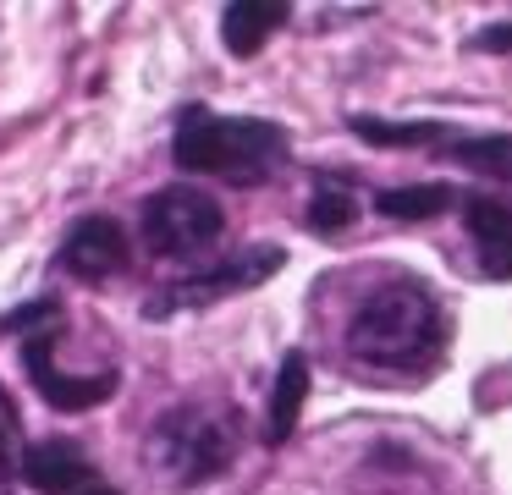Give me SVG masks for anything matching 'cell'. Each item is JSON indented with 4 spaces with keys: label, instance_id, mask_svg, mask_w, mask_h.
<instances>
[{
    "label": "cell",
    "instance_id": "obj_8",
    "mask_svg": "<svg viewBox=\"0 0 512 495\" xmlns=\"http://www.w3.org/2000/svg\"><path fill=\"white\" fill-rule=\"evenodd\" d=\"M23 484H34L39 495H78L100 484V468L78 440H34L23 446Z\"/></svg>",
    "mask_w": 512,
    "mask_h": 495
},
{
    "label": "cell",
    "instance_id": "obj_13",
    "mask_svg": "<svg viewBox=\"0 0 512 495\" xmlns=\"http://www.w3.org/2000/svg\"><path fill=\"white\" fill-rule=\"evenodd\" d=\"M446 160H457L463 171L512 182V132H457V143H446Z\"/></svg>",
    "mask_w": 512,
    "mask_h": 495
},
{
    "label": "cell",
    "instance_id": "obj_11",
    "mask_svg": "<svg viewBox=\"0 0 512 495\" xmlns=\"http://www.w3.org/2000/svg\"><path fill=\"white\" fill-rule=\"evenodd\" d=\"M303 396H309V358L292 347L276 369V391H270V407H265V446H281V440L298 429Z\"/></svg>",
    "mask_w": 512,
    "mask_h": 495
},
{
    "label": "cell",
    "instance_id": "obj_16",
    "mask_svg": "<svg viewBox=\"0 0 512 495\" xmlns=\"http://www.w3.org/2000/svg\"><path fill=\"white\" fill-rule=\"evenodd\" d=\"M12 479H23V457H17V413L0 391V495H12Z\"/></svg>",
    "mask_w": 512,
    "mask_h": 495
},
{
    "label": "cell",
    "instance_id": "obj_6",
    "mask_svg": "<svg viewBox=\"0 0 512 495\" xmlns=\"http://www.w3.org/2000/svg\"><path fill=\"white\" fill-rule=\"evenodd\" d=\"M56 347H61L56 330H39V336L23 341V369H28V380H34V391L45 396V407H56V413H89V407L111 402L116 385H122V374H116V369L67 374L56 363Z\"/></svg>",
    "mask_w": 512,
    "mask_h": 495
},
{
    "label": "cell",
    "instance_id": "obj_14",
    "mask_svg": "<svg viewBox=\"0 0 512 495\" xmlns=\"http://www.w3.org/2000/svg\"><path fill=\"white\" fill-rule=\"evenodd\" d=\"M457 204V187L446 182H419V187H380L375 193V209L386 220H430L441 209Z\"/></svg>",
    "mask_w": 512,
    "mask_h": 495
},
{
    "label": "cell",
    "instance_id": "obj_7",
    "mask_svg": "<svg viewBox=\"0 0 512 495\" xmlns=\"http://www.w3.org/2000/svg\"><path fill=\"white\" fill-rule=\"evenodd\" d=\"M133 264V242H127V226L116 215H78L67 226L56 248V270H67L72 281H116V275Z\"/></svg>",
    "mask_w": 512,
    "mask_h": 495
},
{
    "label": "cell",
    "instance_id": "obj_12",
    "mask_svg": "<svg viewBox=\"0 0 512 495\" xmlns=\"http://www.w3.org/2000/svg\"><path fill=\"white\" fill-rule=\"evenodd\" d=\"M347 132L375 149H430V143H457L446 121H380V116H347Z\"/></svg>",
    "mask_w": 512,
    "mask_h": 495
},
{
    "label": "cell",
    "instance_id": "obj_9",
    "mask_svg": "<svg viewBox=\"0 0 512 495\" xmlns=\"http://www.w3.org/2000/svg\"><path fill=\"white\" fill-rule=\"evenodd\" d=\"M463 220L479 248V270L490 281H507L512 275V204L507 198H490V193H474V198H463Z\"/></svg>",
    "mask_w": 512,
    "mask_h": 495
},
{
    "label": "cell",
    "instance_id": "obj_4",
    "mask_svg": "<svg viewBox=\"0 0 512 495\" xmlns=\"http://www.w3.org/2000/svg\"><path fill=\"white\" fill-rule=\"evenodd\" d=\"M138 231H144V248L160 253V259H193V253H204L210 242H221L226 215L204 187L171 182V187H155V193L144 198Z\"/></svg>",
    "mask_w": 512,
    "mask_h": 495
},
{
    "label": "cell",
    "instance_id": "obj_1",
    "mask_svg": "<svg viewBox=\"0 0 512 495\" xmlns=\"http://www.w3.org/2000/svg\"><path fill=\"white\" fill-rule=\"evenodd\" d=\"M287 127L265 116H215L204 105H182L171 127V160L193 176H221L232 187H259L287 165Z\"/></svg>",
    "mask_w": 512,
    "mask_h": 495
},
{
    "label": "cell",
    "instance_id": "obj_15",
    "mask_svg": "<svg viewBox=\"0 0 512 495\" xmlns=\"http://www.w3.org/2000/svg\"><path fill=\"white\" fill-rule=\"evenodd\" d=\"M309 231L314 237H342L347 226L358 220V198H353V187H342V182H325L320 176V187H314V198H309Z\"/></svg>",
    "mask_w": 512,
    "mask_h": 495
},
{
    "label": "cell",
    "instance_id": "obj_17",
    "mask_svg": "<svg viewBox=\"0 0 512 495\" xmlns=\"http://www.w3.org/2000/svg\"><path fill=\"white\" fill-rule=\"evenodd\" d=\"M56 314H61V303H56V297H34L28 308H17V314H6V319H0V330H6V336H17V330L39 336V330H45V319H56Z\"/></svg>",
    "mask_w": 512,
    "mask_h": 495
},
{
    "label": "cell",
    "instance_id": "obj_2",
    "mask_svg": "<svg viewBox=\"0 0 512 495\" xmlns=\"http://www.w3.org/2000/svg\"><path fill=\"white\" fill-rule=\"evenodd\" d=\"M441 303L424 281H391L369 292L347 319V352L369 369H419L441 347Z\"/></svg>",
    "mask_w": 512,
    "mask_h": 495
},
{
    "label": "cell",
    "instance_id": "obj_5",
    "mask_svg": "<svg viewBox=\"0 0 512 495\" xmlns=\"http://www.w3.org/2000/svg\"><path fill=\"white\" fill-rule=\"evenodd\" d=\"M281 264H287V248H276V242H248V248L226 253L221 264H210V270L182 275V281L160 286V292L144 303V314H149V319H166V314H182V308L215 303V297L254 292V286H265L270 275L281 270Z\"/></svg>",
    "mask_w": 512,
    "mask_h": 495
},
{
    "label": "cell",
    "instance_id": "obj_18",
    "mask_svg": "<svg viewBox=\"0 0 512 495\" xmlns=\"http://www.w3.org/2000/svg\"><path fill=\"white\" fill-rule=\"evenodd\" d=\"M468 50H485V55H512V22H490L468 39Z\"/></svg>",
    "mask_w": 512,
    "mask_h": 495
},
{
    "label": "cell",
    "instance_id": "obj_19",
    "mask_svg": "<svg viewBox=\"0 0 512 495\" xmlns=\"http://www.w3.org/2000/svg\"><path fill=\"white\" fill-rule=\"evenodd\" d=\"M78 495H122V490H111V484L100 479V484H89V490H78Z\"/></svg>",
    "mask_w": 512,
    "mask_h": 495
},
{
    "label": "cell",
    "instance_id": "obj_3",
    "mask_svg": "<svg viewBox=\"0 0 512 495\" xmlns=\"http://www.w3.org/2000/svg\"><path fill=\"white\" fill-rule=\"evenodd\" d=\"M237 446H243V418L232 402H182L149 429V462L182 490L221 479L237 462Z\"/></svg>",
    "mask_w": 512,
    "mask_h": 495
},
{
    "label": "cell",
    "instance_id": "obj_10",
    "mask_svg": "<svg viewBox=\"0 0 512 495\" xmlns=\"http://www.w3.org/2000/svg\"><path fill=\"white\" fill-rule=\"evenodd\" d=\"M287 17H292L287 0H232L221 11V44L232 55H259L270 33L287 28Z\"/></svg>",
    "mask_w": 512,
    "mask_h": 495
}]
</instances>
